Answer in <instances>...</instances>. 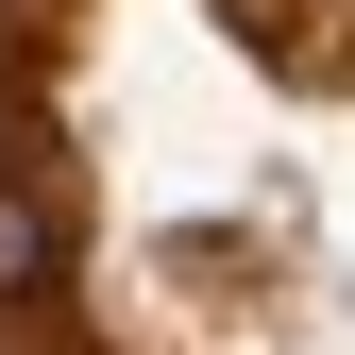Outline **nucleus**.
Wrapping results in <instances>:
<instances>
[{
  "label": "nucleus",
  "mask_w": 355,
  "mask_h": 355,
  "mask_svg": "<svg viewBox=\"0 0 355 355\" xmlns=\"http://www.w3.org/2000/svg\"><path fill=\"white\" fill-rule=\"evenodd\" d=\"M51 271H68V203H51V187H17V169H0V304H34Z\"/></svg>",
  "instance_id": "f257e3e1"
}]
</instances>
